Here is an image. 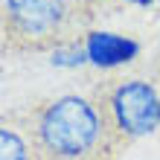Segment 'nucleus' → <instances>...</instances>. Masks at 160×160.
Listing matches in <instances>:
<instances>
[{"mask_svg": "<svg viewBox=\"0 0 160 160\" xmlns=\"http://www.w3.org/2000/svg\"><path fill=\"white\" fill-rule=\"evenodd\" d=\"M6 38L18 50H58L76 44L93 18L96 0H3Z\"/></svg>", "mask_w": 160, "mask_h": 160, "instance_id": "f257e3e1", "label": "nucleus"}, {"mask_svg": "<svg viewBox=\"0 0 160 160\" xmlns=\"http://www.w3.org/2000/svg\"><path fill=\"white\" fill-rule=\"evenodd\" d=\"M82 61H88V50H84L79 41L52 50V64H55V67H79Z\"/></svg>", "mask_w": 160, "mask_h": 160, "instance_id": "423d86ee", "label": "nucleus"}, {"mask_svg": "<svg viewBox=\"0 0 160 160\" xmlns=\"http://www.w3.org/2000/svg\"><path fill=\"white\" fill-rule=\"evenodd\" d=\"M125 3H134V6H152L154 0H125Z\"/></svg>", "mask_w": 160, "mask_h": 160, "instance_id": "0eeeda50", "label": "nucleus"}, {"mask_svg": "<svg viewBox=\"0 0 160 160\" xmlns=\"http://www.w3.org/2000/svg\"><path fill=\"white\" fill-rule=\"evenodd\" d=\"M35 131L50 157H82L102 143V117L84 96H58L41 111Z\"/></svg>", "mask_w": 160, "mask_h": 160, "instance_id": "f03ea898", "label": "nucleus"}, {"mask_svg": "<svg viewBox=\"0 0 160 160\" xmlns=\"http://www.w3.org/2000/svg\"><path fill=\"white\" fill-rule=\"evenodd\" d=\"M0 143H3V160H29V148L21 140V134L12 128L0 131Z\"/></svg>", "mask_w": 160, "mask_h": 160, "instance_id": "39448f33", "label": "nucleus"}, {"mask_svg": "<svg viewBox=\"0 0 160 160\" xmlns=\"http://www.w3.org/2000/svg\"><path fill=\"white\" fill-rule=\"evenodd\" d=\"M102 117V143H111V134L119 140H137L160 128V93L143 79L119 82L105 99ZM99 143V146H102Z\"/></svg>", "mask_w": 160, "mask_h": 160, "instance_id": "7ed1b4c3", "label": "nucleus"}, {"mask_svg": "<svg viewBox=\"0 0 160 160\" xmlns=\"http://www.w3.org/2000/svg\"><path fill=\"white\" fill-rule=\"evenodd\" d=\"M84 50H88V61H93L96 67H117V64H128L131 58H137L140 44L114 32H88Z\"/></svg>", "mask_w": 160, "mask_h": 160, "instance_id": "20e7f679", "label": "nucleus"}]
</instances>
